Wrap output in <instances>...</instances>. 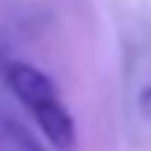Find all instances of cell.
Wrapping results in <instances>:
<instances>
[{
    "instance_id": "7a4b0ae2",
    "label": "cell",
    "mask_w": 151,
    "mask_h": 151,
    "mask_svg": "<svg viewBox=\"0 0 151 151\" xmlns=\"http://www.w3.org/2000/svg\"><path fill=\"white\" fill-rule=\"evenodd\" d=\"M6 129H9V133H12L9 139L16 142V145L22 148V151H43V148H40V145H37V142H34V139H31L28 133H25V129H19L16 123H9V127H6Z\"/></svg>"
},
{
    "instance_id": "6da1fadb",
    "label": "cell",
    "mask_w": 151,
    "mask_h": 151,
    "mask_svg": "<svg viewBox=\"0 0 151 151\" xmlns=\"http://www.w3.org/2000/svg\"><path fill=\"white\" fill-rule=\"evenodd\" d=\"M6 86L37 120V129L56 151H74L77 145V127L71 111L59 99V90L40 68L28 62H9L6 65Z\"/></svg>"
}]
</instances>
